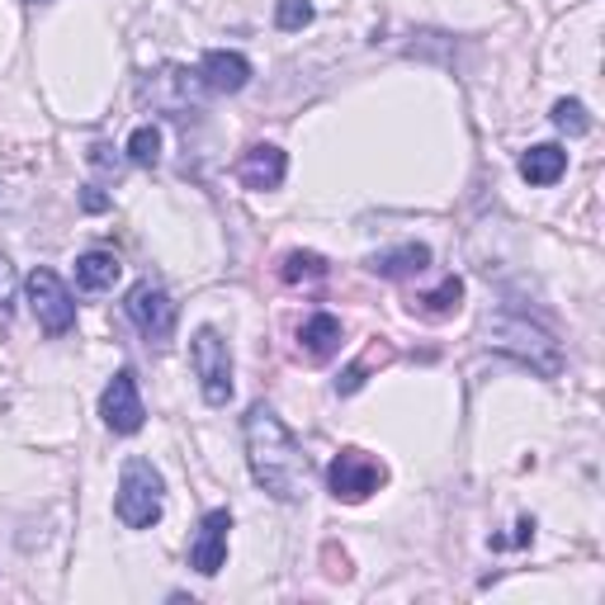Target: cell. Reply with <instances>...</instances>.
I'll return each mask as SVG.
<instances>
[{
  "mask_svg": "<svg viewBox=\"0 0 605 605\" xmlns=\"http://www.w3.org/2000/svg\"><path fill=\"white\" fill-rule=\"evenodd\" d=\"M14 302H20V279H14L10 255H0V317H10Z\"/></svg>",
  "mask_w": 605,
  "mask_h": 605,
  "instance_id": "44dd1931",
  "label": "cell"
},
{
  "mask_svg": "<svg viewBox=\"0 0 605 605\" xmlns=\"http://www.w3.org/2000/svg\"><path fill=\"white\" fill-rule=\"evenodd\" d=\"M190 359H194V378L204 388L208 407H227L232 402V345L222 341L218 327H199L190 341Z\"/></svg>",
  "mask_w": 605,
  "mask_h": 605,
  "instance_id": "3957f363",
  "label": "cell"
},
{
  "mask_svg": "<svg viewBox=\"0 0 605 605\" xmlns=\"http://www.w3.org/2000/svg\"><path fill=\"white\" fill-rule=\"evenodd\" d=\"M161 492H165V482L157 468L147 459H128L124 473H118V496H114L118 521L128 529H151L161 521Z\"/></svg>",
  "mask_w": 605,
  "mask_h": 605,
  "instance_id": "7a4b0ae2",
  "label": "cell"
},
{
  "mask_svg": "<svg viewBox=\"0 0 605 605\" xmlns=\"http://www.w3.org/2000/svg\"><path fill=\"white\" fill-rule=\"evenodd\" d=\"M241 435H247V464L251 478L275 496V502H298L312 482V459L302 454L298 435L275 416V407H251L247 421H241Z\"/></svg>",
  "mask_w": 605,
  "mask_h": 605,
  "instance_id": "6da1fadb",
  "label": "cell"
},
{
  "mask_svg": "<svg viewBox=\"0 0 605 605\" xmlns=\"http://www.w3.org/2000/svg\"><path fill=\"white\" fill-rule=\"evenodd\" d=\"M284 171H289V157L275 147V142H255L247 157H241L237 175L247 190H279L284 185Z\"/></svg>",
  "mask_w": 605,
  "mask_h": 605,
  "instance_id": "8fae6325",
  "label": "cell"
},
{
  "mask_svg": "<svg viewBox=\"0 0 605 605\" xmlns=\"http://www.w3.org/2000/svg\"><path fill=\"white\" fill-rule=\"evenodd\" d=\"M118 275H124V265H118L114 251H85L81 261H76V284H81L85 294H104L114 289Z\"/></svg>",
  "mask_w": 605,
  "mask_h": 605,
  "instance_id": "5bb4252c",
  "label": "cell"
},
{
  "mask_svg": "<svg viewBox=\"0 0 605 605\" xmlns=\"http://www.w3.org/2000/svg\"><path fill=\"white\" fill-rule=\"evenodd\" d=\"M227 535H232V511L227 506L208 511V516L199 521V535H194V544H190V568L204 572V578H214V572L227 563Z\"/></svg>",
  "mask_w": 605,
  "mask_h": 605,
  "instance_id": "9c48e42d",
  "label": "cell"
},
{
  "mask_svg": "<svg viewBox=\"0 0 605 605\" xmlns=\"http://www.w3.org/2000/svg\"><path fill=\"white\" fill-rule=\"evenodd\" d=\"M529 539H535V521H529V516H525V521L516 525V544H529Z\"/></svg>",
  "mask_w": 605,
  "mask_h": 605,
  "instance_id": "cb8c5ba5",
  "label": "cell"
},
{
  "mask_svg": "<svg viewBox=\"0 0 605 605\" xmlns=\"http://www.w3.org/2000/svg\"><path fill=\"white\" fill-rule=\"evenodd\" d=\"M298 341H302V351H308L312 359H331L341 351V322L331 312H312L308 322H302Z\"/></svg>",
  "mask_w": 605,
  "mask_h": 605,
  "instance_id": "9a60e30c",
  "label": "cell"
},
{
  "mask_svg": "<svg viewBox=\"0 0 605 605\" xmlns=\"http://www.w3.org/2000/svg\"><path fill=\"white\" fill-rule=\"evenodd\" d=\"M161 157V133L142 124V128H133V138H128V161H138V165H157Z\"/></svg>",
  "mask_w": 605,
  "mask_h": 605,
  "instance_id": "d6986e66",
  "label": "cell"
},
{
  "mask_svg": "<svg viewBox=\"0 0 605 605\" xmlns=\"http://www.w3.org/2000/svg\"><path fill=\"white\" fill-rule=\"evenodd\" d=\"M359 384H365V365H351V369L336 378V392H355Z\"/></svg>",
  "mask_w": 605,
  "mask_h": 605,
  "instance_id": "7402d4cb",
  "label": "cell"
},
{
  "mask_svg": "<svg viewBox=\"0 0 605 605\" xmlns=\"http://www.w3.org/2000/svg\"><path fill=\"white\" fill-rule=\"evenodd\" d=\"M275 24L284 28V34L312 24V0H275Z\"/></svg>",
  "mask_w": 605,
  "mask_h": 605,
  "instance_id": "ffe728a7",
  "label": "cell"
},
{
  "mask_svg": "<svg viewBox=\"0 0 605 605\" xmlns=\"http://www.w3.org/2000/svg\"><path fill=\"white\" fill-rule=\"evenodd\" d=\"M384 482H388V468L365 449H341L336 459L327 464V488L336 502L355 506V502H365V496H374Z\"/></svg>",
  "mask_w": 605,
  "mask_h": 605,
  "instance_id": "277c9868",
  "label": "cell"
},
{
  "mask_svg": "<svg viewBox=\"0 0 605 605\" xmlns=\"http://www.w3.org/2000/svg\"><path fill=\"white\" fill-rule=\"evenodd\" d=\"M81 204H85V214H104V208H110V194L85 190V194H81Z\"/></svg>",
  "mask_w": 605,
  "mask_h": 605,
  "instance_id": "603a6c76",
  "label": "cell"
},
{
  "mask_svg": "<svg viewBox=\"0 0 605 605\" xmlns=\"http://www.w3.org/2000/svg\"><path fill=\"white\" fill-rule=\"evenodd\" d=\"M100 416H104V426H110L114 435H138L142 431L147 407H142V392H138L133 369H118L110 378V388L100 392Z\"/></svg>",
  "mask_w": 605,
  "mask_h": 605,
  "instance_id": "ba28073f",
  "label": "cell"
},
{
  "mask_svg": "<svg viewBox=\"0 0 605 605\" xmlns=\"http://www.w3.org/2000/svg\"><path fill=\"white\" fill-rule=\"evenodd\" d=\"M549 118H553V128L572 133V138H582V133H592V114H586V104H582V100H558Z\"/></svg>",
  "mask_w": 605,
  "mask_h": 605,
  "instance_id": "e0dca14e",
  "label": "cell"
},
{
  "mask_svg": "<svg viewBox=\"0 0 605 605\" xmlns=\"http://www.w3.org/2000/svg\"><path fill=\"white\" fill-rule=\"evenodd\" d=\"M199 81L208 90H218V95H237V90H247V81H251V57L247 53H232V48L204 53Z\"/></svg>",
  "mask_w": 605,
  "mask_h": 605,
  "instance_id": "30bf717a",
  "label": "cell"
},
{
  "mask_svg": "<svg viewBox=\"0 0 605 605\" xmlns=\"http://www.w3.org/2000/svg\"><path fill=\"white\" fill-rule=\"evenodd\" d=\"M34 5H38V0H34Z\"/></svg>",
  "mask_w": 605,
  "mask_h": 605,
  "instance_id": "d4e9b609",
  "label": "cell"
},
{
  "mask_svg": "<svg viewBox=\"0 0 605 605\" xmlns=\"http://www.w3.org/2000/svg\"><path fill=\"white\" fill-rule=\"evenodd\" d=\"M563 171H568V151L558 142H539V147H529L521 157V180H525V185H558Z\"/></svg>",
  "mask_w": 605,
  "mask_h": 605,
  "instance_id": "4fadbf2b",
  "label": "cell"
},
{
  "mask_svg": "<svg viewBox=\"0 0 605 605\" xmlns=\"http://www.w3.org/2000/svg\"><path fill=\"white\" fill-rule=\"evenodd\" d=\"M24 294H28V308H34L38 327L48 331V336H67L76 327V298L57 270H34V275L24 279Z\"/></svg>",
  "mask_w": 605,
  "mask_h": 605,
  "instance_id": "5b68a950",
  "label": "cell"
},
{
  "mask_svg": "<svg viewBox=\"0 0 605 605\" xmlns=\"http://www.w3.org/2000/svg\"><path fill=\"white\" fill-rule=\"evenodd\" d=\"M426 265H431V247H421V241H407V247H392V251L369 255V270H374L378 279H412Z\"/></svg>",
  "mask_w": 605,
  "mask_h": 605,
  "instance_id": "7c38bea8",
  "label": "cell"
},
{
  "mask_svg": "<svg viewBox=\"0 0 605 605\" xmlns=\"http://www.w3.org/2000/svg\"><path fill=\"white\" fill-rule=\"evenodd\" d=\"M488 336H492V345L521 355L525 365H535L544 374H558V365H563V359H558V341L549 336V331L525 327V322H516V317H496V322H488Z\"/></svg>",
  "mask_w": 605,
  "mask_h": 605,
  "instance_id": "52a82bcc",
  "label": "cell"
},
{
  "mask_svg": "<svg viewBox=\"0 0 605 605\" xmlns=\"http://www.w3.org/2000/svg\"><path fill=\"white\" fill-rule=\"evenodd\" d=\"M459 298H464V279H454V275H449V279L441 284V289L421 298V312H426V317H449L454 308H459Z\"/></svg>",
  "mask_w": 605,
  "mask_h": 605,
  "instance_id": "ac0fdd59",
  "label": "cell"
},
{
  "mask_svg": "<svg viewBox=\"0 0 605 605\" xmlns=\"http://www.w3.org/2000/svg\"><path fill=\"white\" fill-rule=\"evenodd\" d=\"M279 275H284V284L322 279V275H327V261H322L317 251H289V255H284V265H279Z\"/></svg>",
  "mask_w": 605,
  "mask_h": 605,
  "instance_id": "2e32d148",
  "label": "cell"
},
{
  "mask_svg": "<svg viewBox=\"0 0 605 605\" xmlns=\"http://www.w3.org/2000/svg\"><path fill=\"white\" fill-rule=\"evenodd\" d=\"M124 312H128V322L142 331V341L171 345V336H175V302H171V294H165L161 284H151V279L133 284L128 298H124Z\"/></svg>",
  "mask_w": 605,
  "mask_h": 605,
  "instance_id": "8992f818",
  "label": "cell"
}]
</instances>
